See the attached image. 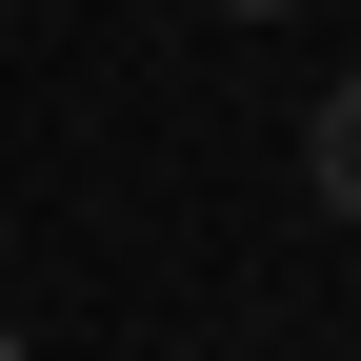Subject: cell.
<instances>
[{
	"instance_id": "6da1fadb",
	"label": "cell",
	"mask_w": 361,
	"mask_h": 361,
	"mask_svg": "<svg viewBox=\"0 0 361 361\" xmlns=\"http://www.w3.org/2000/svg\"><path fill=\"white\" fill-rule=\"evenodd\" d=\"M301 161H322V201L361 221V80H341V101H322V121H301Z\"/></svg>"
},
{
	"instance_id": "7a4b0ae2",
	"label": "cell",
	"mask_w": 361,
	"mask_h": 361,
	"mask_svg": "<svg viewBox=\"0 0 361 361\" xmlns=\"http://www.w3.org/2000/svg\"><path fill=\"white\" fill-rule=\"evenodd\" d=\"M221 20H281V0H221Z\"/></svg>"
}]
</instances>
